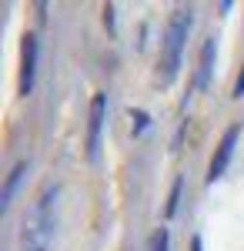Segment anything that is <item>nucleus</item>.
Listing matches in <instances>:
<instances>
[{"label": "nucleus", "mask_w": 244, "mask_h": 251, "mask_svg": "<svg viewBox=\"0 0 244 251\" xmlns=\"http://www.w3.org/2000/svg\"><path fill=\"white\" fill-rule=\"evenodd\" d=\"M34 74H37V37L27 34L20 44V94L24 97L34 91Z\"/></svg>", "instance_id": "nucleus-5"}, {"label": "nucleus", "mask_w": 244, "mask_h": 251, "mask_svg": "<svg viewBox=\"0 0 244 251\" xmlns=\"http://www.w3.org/2000/svg\"><path fill=\"white\" fill-rule=\"evenodd\" d=\"M150 251H168V231H164V228L150 238Z\"/></svg>", "instance_id": "nucleus-9"}, {"label": "nucleus", "mask_w": 244, "mask_h": 251, "mask_svg": "<svg viewBox=\"0 0 244 251\" xmlns=\"http://www.w3.org/2000/svg\"><path fill=\"white\" fill-rule=\"evenodd\" d=\"M191 24H194V14L191 7H181L174 10L164 27V37H161V57H157V80L161 84H171L181 71V57H184V44H188Z\"/></svg>", "instance_id": "nucleus-2"}, {"label": "nucleus", "mask_w": 244, "mask_h": 251, "mask_svg": "<svg viewBox=\"0 0 244 251\" xmlns=\"http://www.w3.org/2000/svg\"><path fill=\"white\" fill-rule=\"evenodd\" d=\"M191 251H204L201 248V238H191Z\"/></svg>", "instance_id": "nucleus-11"}, {"label": "nucleus", "mask_w": 244, "mask_h": 251, "mask_svg": "<svg viewBox=\"0 0 244 251\" xmlns=\"http://www.w3.org/2000/svg\"><path fill=\"white\" fill-rule=\"evenodd\" d=\"M60 188L47 184L30 201L20 228V251H50L57 241V218H60Z\"/></svg>", "instance_id": "nucleus-1"}, {"label": "nucleus", "mask_w": 244, "mask_h": 251, "mask_svg": "<svg viewBox=\"0 0 244 251\" xmlns=\"http://www.w3.org/2000/svg\"><path fill=\"white\" fill-rule=\"evenodd\" d=\"M244 94V71H241V77H238V84H234V97H241Z\"/></svg>", "instance_id": "nucleus-10"}, {"label": "nucleus", "mask_w": 244, "mask_h": 251, "mask_svg": "<svg viewBox=\"0 0 244 251\" xmlns=\"http://www.w3.org/2000/svg\"><path fill=\"white\" fill-rule=\"evenodd\" d=\"M104 121H107V94H94L91 114H87V161H97V154H100Z\"/></svg>", "instance_id": "nucleus-3"}, {"label": "nucleus", "mask_w": 244, "mask_h": 251, "mask_svg": "<svg viewBox=\"0 0 244 251\" xmlns=\"http://www.w3.org/2000/svg\"><path fill=\"white\" fill-rule=\"evenodd\" d=\"M214 57H218V44L214 37L204 40V47H201V57H197V74H194V84H197V91H204L207 80H211V71H214Z\"/></svg>", "instance_id": "nucleus-6"}, {"label": "nucleus", "mask_w": 244, "mask_h": 251, "mask_svg": "<svg viewBox=\"0 0 244 251\" xmlns=\"http://www.w3.org/2000/svg\"><path fill=\"white\" fill-rule=\"evenodd\" d=\"M234 144H238V127H227L221 144H218V151H214V157H211V164H207V184L224 177L227 164H231V154H234Z\"/></svg>", "instance_id": "nucleus-4"}, {"label": "nucleus", "mask_w": 244, "mask_h": 251, "mask_svg": "<svg viewBox=\"0 0 244 251\" xmlns=\"http://www.w3.org/2000/svg\"><path fill=\"white\" fill-rule=\"evenodd\" d=\"M181 188H184V181H181V177H177V181H174V188H171V201H168V218L174 211H177V201H181Z\"/></svg>", "instance_id": "nucleus-8"}, {"label": "nucleus", "mask_w": 244, "mask_h": 251, "mask_svg": "<svg viewBox=\"0 0 244 251\" xmlns=\"http://www.w3.org/2000/svg\"><path fill=\"white\" fill-rule=\"evenodd\" d=\"M24 171H27V161L14 164V171L7 174V184H3V198H0V208H3V211L10 208V201H14V191H17V184H20V177H24Z\"/></svg>", "instance_id": "nucleus-7"}]
</instances>
